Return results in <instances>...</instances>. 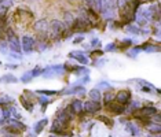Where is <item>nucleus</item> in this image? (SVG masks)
Listing matches in <instances>:
<instances>
[{"label": "nucleus", "mask_w": 161, "mask_h": 137, "mask_svg": "<svg viewBox=\"0 0 161 137\" xmlns=\"http://www.w3.org/2000/svg\"><path fill=\"white\" fill-rule=\"evenodd\" d=\"M6 125H7V128L3 129V132H4V133H10V134L18 136L21 132L26 130V125L22 124V122L18 121V119H7Z\"/></svg>", "instance_id": "obj_1"}, {"label": "nucleus", "mask_w": 161, "mask_h": 137, "mask_svg": "<svg viewBox=\"0 0 161 137\" xmlns=\"http://www.w3.org/2000/svg\"><path fill=\"white\" fill-rule=\"evenodd\" d=\"M50 30L51 33H53L55 37H62L64 36V33L66 32V26H65V23L62 22V21H58V19H53L50 22Z\"/></svg>", "instance_id": "obj_2"}, {"label": "nucleus", "mask_w": 161, "mask_h": 137, "mask_svg": "<svg viewBox=\"0 0 161 137\" xmlns=\"http://www.w3.org/2000/svg\"><path fill=\"white\" fill-rule=\"evenodd\" d=\"M64 73H65L64 64H54V66H50V67L44 68L43 75H44L46 78H50V77H57V75H61Z\"/></svg>", "instance_id": "obj_3"}, {"label": "nucleus", "mask_w": 161, "mask_h": 137, "mask_svg": "<svg viewBox=\"0 0 161 137\" xmlns=\"http://www.w3.org/2000/svg\"><path fill=\"white\" fill-rule=\"evenodd\" d=\"M114 102L123 104V106H127L128 103L131 102V92L127 91V89H123V91H119L114 95Z\"/></svg>", "instance_id": "obj_4"}, {"label": "nucleus", "mask_w": 161, "mask_h": 137, "mask_svg": "<svg viewBox=\"0 0 161 137\" xmlns=\"http://www.w3.org/2000/svg\"><path fill=\"white\" fill-rule=\"evenodd\" d=\"M106 110L109 111V113H112V114H114V115H120V114H125V106H123V104H120V103H117V102H110L109 104H106Z\"/></svg>", "instance_id": "obj_5"}, {"label": "nucleus", "mask_w": 161, "mask_h": 137, "mask_svg": "<svg viewBox=\"0 0 161 137\" xmlns=\"http://www.w3.org/2000/svg\"><path fill=\"white\" fill-rule=\"evenodd\" d=\"M99 110H101V103L99 102L90 100V102L83 103V111H86L87 114H97Z\"/></svg>", "instance_id": "obj_6"}, {"label": "nucleus", "mask_w": 161, "mask_h": 137, "mask_svg": "<svg viewBox=\"0 0 161 137\" xmlns=\"http://www.w3.org/2000/svg\"><path fill=\"white\" fill-rule=\"evenodd\" d=\"M35 45H36V41H35L33 37H31V36H24L22 37V49L26 53L33 51Z\"/></svg>", "instance_id": "obj_7"}, {"label": "nucleus", "mask_w": 161, "mask_h": 137, "mask_svg": "<svg viewBox=\"0 0 161 137\" xmlns=\"http://www.w3.org/2000/svg\"><path fill=\"white\" fill-rule=\"evenodd\" d=\"M69 58L76 59L79 63H81V64H88V62H90L88 56H87L83 51H73V52L69 53Z\"/></svg>", "instance_id": "obj_8"}, {"label": "nucleus", "mask_w": 161, "mask_h": 137, "mask_svg": "<svg viewBox=\"0 0 161 137\" xmlns=\"http://www.w3.org/2000/svg\"><path fill=\"white\" fill-rule=\"evenodd\" d=\"M68 126L69 125L62 124L61 121H58L57 118H55V121L53 122V126H51V133H54V134H64L65 129H66Z\"/></svg>", "instance_id": "obj_9"}, {"label": "nucleus", "mask_w": 161, "mask_h": 137, "mask_svg": "<svg viewBox=\"0 0 161 137\" xmlns=\"http://www.w3.org/2000/svg\"><path fill=\"white\" fill-rule=\"evenodd\" d=\"M84 91H86V89H84V86H81V85H73V86H70V88L64 89V91H61L58 93H59V95H76V93L83 95Z\"/></svg>", "instance_id": "obj_10"}, {"label": "nucleus", "mask_w": 161, "mask_h": 137, "mask_svg": "<svg viewBox=\"0 0 161 137\" xmlns=\"http://www.w3.org/2000/svg\"><path fill=\"white\" fill-rule=\"evenodd\" d=\"M48 28H50V25L47 23V21H44V19L36 22L35 26H33V29L37 32L39 34H47V30H48Z\"/></svg>", "instance_id": "obj_11"}, {"label": "nucleus", "mask_w": 161, "mask_h": 137, "mask_svg": "<svg viewBox=\"0 0 161 137\" xmlns=\"http://www.w3.org/2000/svg\"><path fill=\"white\" fill-rule=\"evenodd\" d=\"M70 107L73 109V111H75V114H81V113H83V102H81L80 99L72 100Z\"/></svg>", "instance_id": "obj_12"}, {"label": "nucleus", "mask_w": 161, "mask_h": 137, "mask_svg": "<svg viewBox=\"0 0 161 137\" xmlns=\"http://www.w3.org/2000/svg\"><path fill=\"white\" fill-rule=\"evenodd\" d=\"M57 119H58V121H61L62 124H66V125H69V122L72 121V118L69 117L68 113H66V111H65V109H64V110H61L59 113L57 114Z\"/></svg>", "instance_id": "obj_13"}, {"label": "nucleus", "mask_w": 161, "mask_h": 137, "mask_svg": "<svg viewBox=\"0 0 161 137\" xmlns=\"http://www.w3.org/2000/svg\"><path fill=\"white\" fill-rule=\"evenodd\" d=\"M125 128H127V130L130 132L132 136H141V129L138 128V125H136V124H132V122H128Z\"/></svg>", "instance_id": "obj_14"}, {"label": "nucleus", "mask_w": 161, "mask_h": 137, "mask_svg": "<svg viewBox=\"0 0 161 137\" xmlns=\"http://www.w3.org/2000/svg\"><path fill=\"white\" fill-rule=\"evenodd\" d=\"M19 100H21V104L24 106V109L26 111H32L33 110V103L31 102V100L28 99V97H25V95H21L19 96Z\"/></svg>", "instance_id": "obj_15"}, {"label": "nucleus", "mask_w": 161, "mask_h": 137, "mask_svg": "<svg viewBox=\"0 0 161 137\" xmlns=\"http://www.w3.org/2000/svg\"><path fill=\"white\" fill-rule=\"evenodd\" d=\"M146 126H147V130L152 133V134H160V133H161L160 124H153V122H149Z\"/></svg>", "instance_id": "obj_16"}, {"label": "nucleus", "mask_w": 161, "mask_h": 137, "mask_svg": "<svg viewBox=\"0 0 161 137\" xmlns=\"http://www.w3.org/2000/svg\"><path fill=\"white\" fill-rule=\"evenodd\" d=\"M47 124H48V119H47V118H44V119H42V121H39L37 124L35 125V133H36V134H40V133L44 130V128H46Z\"/></svg>", "instance_id": "obj_17"}, {"label": "nucleus", "mask_w": 161, "mask_h": 137, "mask_svg": "<svg viewBox=\"0 0 161 137\" xmlns=\"http://www.w3.org/2000/svg\"><path fill=\"white\" fill-rule=\"evenodd\" d=\"M135 21L138 22L139 26H146V25H147V22H149V21L146 19L145 15H143V14H142L141 11H139V13H135Z\"/></svg>", "instance_id": "obj_18"}, {"label": "nucleus", "mask_w": 161, "mask_h": 137, "mask_svg": "<svg viewBox=\"0 0 161 137\" xmlns=\"http://www.w3.org/2000/svg\"><path fill=\"white\" fill-rule=\"evenodd\" d=\"M141 49H143L146 52H158L160 51V45H154V44H143L139 47Z\"/></svg>", "instance_id": "obj_19"}, {"label": "nucleus", "mask_w": 161, "mask_h": 137, "mask_svg": "<svg viewBox=\"0 0 161 137\" xmlns=\"http://www.w3.org/2000/svg\"><path fill=\"white\" fill-rule=\"evenodd\" d=\"M128 104H130V109H128L127 114H132V113H135V111L139 110L142 107V103L139 102V100H134V102H130Z\"/></svg>", "instance_id": "obj_20"}, {"label": "nucleus", "mask_w": 161, "mask_h": 137, "mask_svg": "<svg viewBox=\"0 0 161 137\" xmlns=\"http://www.w3.org/2000/svg\"><path fill=\"white\" fill-rule=\"evenodd\" d=\"M88 96H90V99L91 100H94V102H101V92H99V89H92V91H90L88 93Z\"/></svg>", "instance_id": "obj_21"}, {"label": "nucleus", "mask_w": 161, "mask_h": 137, "mask_svg": "<svg viewBox=\"0 0 161 137\" xmlns=\"http://www.w3.org/2000/svg\"><path fill=\"white\" fill-rule=\"evenodd\" d=\"M2 81L7 82V84H17L18 78L15 77V75H13V74H6L4 77H2Z\"/></svg>", "instance_id": "obj_22"}, {"label": "nucleus", "mask_w": 161, "mask_h": 137, "mask_svg": "<svg viewBox=\"0 0 161 137\" xmlns=\"http://www.w3.org/2000/svg\"><path fill=\"white\" fill-rule=\"evenodd\" d=\"M97 119H98V121H101V122H103V124H105L106 126H109V128H112V126H113V121H112V118L106 117V115H98Z\"/></svg>", "instance_id": "obj_23"}, {"label": "nucleus", "mask_w": 161, "mask_h": 137, "mask_svg": "<svg viewBox=\"0 0 161 137\" xmlns=\"http://www.w3.org/2000/svg\"><path fill=\"white\" fill-rule=\"evenodd\" d=\"M73 22H75V18H73L72 14H70V13H66V14H65V21H64L65 26H66V28H72Z\"/></svg>", "instance_id": "obj_24"}, {"label": "nucleus", "mask_w": 161, "mask_h": 137, "mask_svg": "<svg viewBox=\"0 0 161 137\" xmlns=\"http://www.w3.org/2000/svg\"><path fill=\"white\" fill-rule=\"evenodd\" d=\"M13 102H14L13 97H10V96H7V95L0 96V107H2V106H8V104H11Z\"/></svg>", "instance_id": "obj_25"}, {"label": "nucleus", "mask_w": 161, "mask_h": 137, "mask_svg": "<svg viewBox=\"0 0 161 137\" xmlns=\"http://www.w3.org/2000/svg\"><path fill=\"white\" fill-rule=\"evenodd\" d=\"M125 30L130 32V33H134V34H139V33L142 32L138 26H134V25H127V26H125Z\"/></svg>", "instance_id": "obj_26"}, {"label": "nucleus", "mask_w": 161, "mask_h": 137, "mask_svg": "<svg viewBox=\"0 0 161 137\" xmlns=\"http://www.w3.org/2000/svg\"><path fill=\"white\" fill-rule=\"evenodd\" d=\"M37 95H44V96H51V95H58V91H50V89H39Z\"/></svg>", "instance_id": "obj_27"}, {"label": "nucleus", "mask_w": 161, "mask_h": 137, "mask_svg": "<svg viewBox=\"0 0 161 137\" xmlns=\"http://www.w3.org/2000/svg\"><path fill=\"white\" fill-rule=\"evenodd\" d=\"M131 45H132V40H131V38H124V40L120 43V48L121 49H127V48H130Z\"/></svg>", "instance_id": "obj_28"}, {"label": "nucleus", "mask_w": 161, "mask_h": 137, "mask_svg": "<svg viewBox=\"0 0 161 137\" xmlns=\"http://www.w3.org/2000/svg\"><path fill=\"white\" fill-rule=\"evenodd\" d=\"M113 100H114V95H113V93L109 91V92H106V95L103 96V102H105V106L106 104H109L110 102H113Z\"/></svg>", "instance_id": "obj_29"}, {"label": "nucleus", "mask_w": 161, "mask_h": 137, "mask_svg": "<svg viewBox=\"0 0 161 137\" xmlns=\"http://www.w3.org/2000/svg\"><path fill=\"white\" fill-rule=\"evenodd\" d=\"M39 103H40V106H43V109H46L47 107V104L50 103V100H48V97L47 96H44V95H40V97H39Z\"/></svg>", "instance_id": "obj_30"}, {"label": "nucleus", "mask_w": 161, "mask_h": 137, "mask_svg": "<svg viewBox=\"0 0 161 137\" xmlns=\"http://www.w3.org/2000/svg\"><path fill=\"white\" fill-rule=\"evenodd\" d=\"M32 80V74H31V71H26V73H24L22 74V77H21V81L24 82V84H28V82H31Z\"/></svg>", "instance_id": "obj_31"}, {"label": "nucleus", "mask_w": 161, "mask_h": 137, "mask_svg": "<svg viewBox=\"0 0 161 137\" xmlns=\"http://www.w3.org/2000/svg\"><path fill=\"white\" fill-rule=\"evenodd\" d=\"M43 71H44V68H42V67H35L33 70L31 71V74H32V77H39V75L43 74Z\"/></svg>", "instance_id": "obj_32"}, {"label": "nucleus", "mask_w": 161, "mask_h": 137, "mask_svg": "<svg viewBox=\"0 0 161 137\" xmlns=\"http://www.w3.org/2000/svg\"><path fill=\"white\" fill-rule=\"evenodd\" d=\"M117 49H119V48H117V45L114 44V43H110V44H108V45H106L105 51H106V52H116Z\"/></svg>", "instance_id": "obj_33"}, {"label": "nucleus", "mask_w": 161, "mask_h": 137, "mask_svg": "<svg viewBox=\"0 0 161 137\" xmlns=\"http://www.w3.org/2000/svg\"><path fill=\"white\" fill-rule=\"evenodd\" d=\"M139 52H141V48L136 47V48H132V49H130V51H128V56H130V58H136V55Z\"/></svg>", "instance_id": "obj_34"}, {"label": "nucleus", "mask_w": 161, "mask_h": 137, "mask_svg": "<svg viewBox=\"0 0 161 137\" xmlns=\"http://www.w3.org/2000/svg\"><path fill=\"white\" fill-rule=\"evenodd\" d=\"M142 91L146 92V93H152L153 92V86L150 85V84H146V85L142 86Z\"/></svg>", "instance_id": "obj_35"}, {"label": "nucleus", "mask_w": 161, "mask_h": 137, "mask_svg": "<svg viewBox=\"0 0 161 137\" xmlns=\"http://www.w3.org/2000/svg\"><path fill=\"white\" fill-rule=\"evenodd\" d=\"M37 45H39V47H37L39 51H44V49L47 48V43H46V41H42V40L39 41V44H37Z\"/></svg>", "instance_id": "obj_36"}, {"label": "nucleus", "mask_w": 161, "mask_h": 137, "mask_svg": "<svg viewBox=\"0 0 161 137\" xmlns=\"http://www.w3.org/2000/svg\"><path fill=\"white\" fill-rule=\"evenodd\" d=\"M91 45L95 47V48H99V45H101V41L98 40V38H92V41H91Z\"/></svg>", "instance_id": "obj_37"}, {"label": "nucleus", "mask_w": 161, "mask_h": 137, "mask_svg": "<svg viewBox=\"0 0 161 137\" xmlns=\"http://www.w3.org/2000/svg\"><path fill=\"white\" fill-rule=\"evenodd\" d=\"M99 88H110V84L109 82H101V84H98L97 89H99Z\"/></svg>", "instance_id": "obj_38"}, {"label": "nucleus", "mask_w": 161, "mask_h": 137, "mask_svg": "<svg viewBox=\"0 0 161 137\" xmlns=\"http://www.w3.org/2000/svg\"><path fill=\"white\" fill-rule=\"evenodd\" d=\"M86 3H87V6H88L90 8L94 10V7H95V0H86Z\"/></svg>", "instance_id": "obj_39"}, {"label": "nucleus", "mask_w": 161, "mask_h": 137, "mask_svg": "<svg viewBox=\"0 0 161 137\" xmlns=\"http://www.w3.org/2000/svg\"><path fill=\"white\" fill-rule=\"evenodd\" d=\"M102 53H103L102 51H94L92 53H91V56H92V58H95V56H102Z\"/></svg>", "instance_id": "obj_40"}, {"label": "nucleus", "mask_w": 161, "mask_h": 137, "mask_svg": "<svg viewBox=\"0 0 161 137\" xmlns=\"http://www.w3.org/2000/svg\"><path fill=\"white\" fill-rule=\"evenodd\" d=\"M81 82H83V84H88V82H90V77H88V75H86V77L81 80Z\"/></svg>", "instance_id": "obj_41"}, {"label": "nucleus", "mask_w": 161, "mask_h": 137, "mask_svg": "<svg viewBox=\"0 0 161 137\" xmlns=\"http://www.w3.org/2000/svg\"><path fill=\"white\" fill-rule=\"evenodd\" d=\"M83 40H84V37H83V36H80V37L75 38V43H80V41H83Z\"/></svg>", "instance_id": "obj_42"}, {"label": "nucleus", "mask_w": 161, "mask_h": 137, "mask_svg": "<svg viewBox=\"0 0 161 137\" xmlns=\"http://www.w3.org/2000/svg\"><path fill=\"white\" fill-rule=\"evenodd\" d=\"M6 67H7V68H15L17 66H15V64H7Z\"/></svg>", "instance_id": "obj_43"}, {"label": "nucleus", "mask_w": 161, "mask_h": 137, "mask_svg": "<svg viewBox=\"0 0 161 137\" xmlns=\"http://www.w3.org/2000/svg\"><path fill=\"white\" fill-rule=\"evenodd\" d=\"M2 113H3V110H2V107H0V117H2Z\"/></svg>", "instance_id": "obj_44"}, {"label": "nucleus", "mask_w": 161, "mask_h": 137, "mask_svg": "<svg viewBox=\"0 0 161 137\" xmlns=\"http://www.w3.org/2000/svg\"><path fill=\"white\" fill-rule=\"evenodd\" d=\"M147 137H156L154 134H150V136H147Z\"/></svg>", "instance_id": "obj_45"}, {"label": "nucleus", "mask_w": 161, "mask_h": 137, "mask_svg": "<svg viewBox=\"0 0 161 137\" xmlns=\"http://www.w3.org/2000/svg\"><path fill=\"white\" fill-rule=\"evenodd\" d=\"M54 137H59V136H54ZM61 137H64V136H61Z\"/></svg>", "instance_id": "obj_46"}, {"label": "nucleus", "mask_w": 161, "mask_h": 137, "mask_svg": "<svg viewBox=\"0 0 161 137\" xmlns=\"http://www.w3.org/2000/svg\"><path fill=\"white\" fill-rule=\"evenodd\" d=\"M0 82H2V78H0Z\"/></svg>", "instance_id": "obj_47"}, {"label": "nucleus", "mask_w": 161, "mask_h": 137, "mask_svg": "<svg viewBox=\"0 0 161 137\" xmlns=\"http://www.w3.org/2000/svg\"><path fill=\"white\" fill-rule=\"evenodd\" d=\"M0 2H2V0H0Z\"/></svg>", "instance_id": "obj_48"}]
</instances>
